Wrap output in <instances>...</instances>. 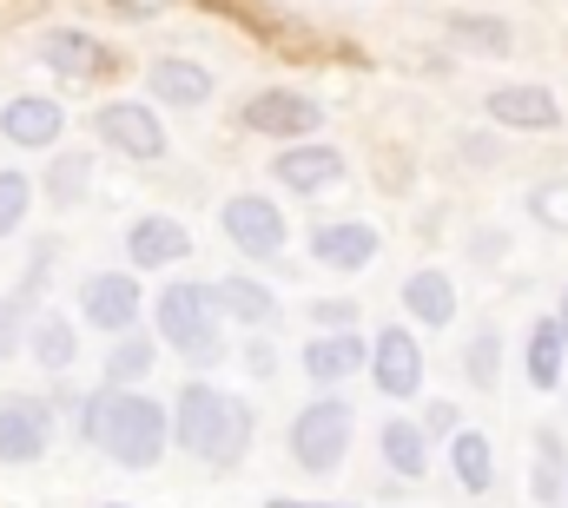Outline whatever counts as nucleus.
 <instances>
[{
  "label": "nucleus",
  "mask_w": 568,
  "mask_h": 508,
  "mask_svg": "<svg viewBox=\"0 0 568 508\" xmlns=\"http://www.w3.org/2000/svg\"><path fill=\"white\" fill-rule=\"evenodd\" d=\"M165 443H179L185 456H199L212 469H239L252 456V403H239L219 383L192 377L179 389V403L165 409Z\"/></svg>",
  "instance_id": "f257e3e1"
},
{
  "label": "nucleus",
  "mask_w": 568,
  "mask_h": 508,
  "mask_svg": "<svg viewBox=\"0 0 568 508\" xmlns=\"http://www.w3.org/2000/svg\"><path fill=\"white\" fill-rule=\"evenodd\" d=\"M80 443H93L106 463L120 469H152L165 456V409L140 396V389H113L100 383L87 403H80Z\"/></svg>",
  "instance_id": "f03ea898"
},
{
  "label": "nucleus",
  "mask_w": 568,
  "mask_h": 508,
  "mask_svg": "<svg viewBox=\"0 0 568 508\" xmlns=\"http://www.w3.org/2000/svg\"><path fill=\"white\" fill-rule=\"evenodd\" d=\"M152 317H159V344L179 350V364H192V370L225 364V311H219L212 284H192V277L165 284Z\"/></svg>",
  "instance_id": "7ed1b4c3"
},
{
  "label": "nucleus",
  "mask_w": 568,
  "mask_h": 508,
  "mask_svg": "<svg viewBox=\"0 0 568 508\" xmlns=\"http://www.w3.org/2000/svg\"><path fill=\"white\" fill-rule=\"evenodd\" d=\"M351 429H357V416H351V403L337 396V389H324L317 403H304L297 416H291V463L297 469H311V476H331L344 456H351Z\"/></svg>",
  "instance_id": "20e7f679"
},
{
  "label": "nucleus",
  "mask_w": 568,
  "mask_h": 508,
  "mask_svg": "<svg viewBox=\"0 0 568 508\" xmlns=\"http://www.w3.org/2000/svg\"><path fill=\"white\" fill-rule=\"evenodd\" d=\"M60 423H53V403L47 396H0V463L7 469H27L53 449Z\"/></svg>",
  "instance_id": "39448f33"
},
{
  "label": "nucleus",
  "mask_w": 568,
  "mask_h": 508,
  "mask_svg": "<svg viewBox=\"0 0 568 508\" xmlns=\"http://www.w3.org/2000/svg\"><path fill=\"white\" fill-rule=\"evenodd\" d=\"M219 232H225L245 257H278L284 245H291V225H284V212L265 192H232L225 212H219Z\"/></svg>",
  "instance_id": "423d86ee"
},
{
  "label": "nucleus",
  "mask_w": 568,
  "mask_h": 508,
  "mask_svg": "<svg viewBox=\"0 0 568 508\" xmlns=\"http://www.w3.org/2000/svg\"><path fill=\"white\" fill-rule=\"evenodd\" d=\"M364 370H371V383H377L390 403H410V396L424 389V350H417V337H410L404 324H384V331L371 337V350H364Z\"/></svg>",
  "instance_id": "0eeeda50"
},
{
  "label": "nucleus",
  "mask_w": 568,
  "mask_h": 508,
  "mask_svg": "<svg viewBox=\"0 0 568 508\" xmlns=\"http://www.w3.org/2000/svg\"><path fill=\"white\" fill-rule=\"evenodd\" d=\"M80 317H87L93 331H106V337L133 331V324H140V277H133V271H93V277L80 284Z\"/></svg>",
  "instance_id": "6e6552de"
},
{
  "label": "nucleus",
  "mask_w": 568,
  "mask_h": 508,
  "mask_svg": "<svg viewBox=\"0 0 568 508\" xmlns=\"http://www.w3.org/2000/svg\"><path fill=\"white\" fill-rule=\"evenodd\" d=\"M93 126L100 139L113 145V152H126V159H165V126H159V113L140 106V100H106L100 113H93Z\"/></svg>",
  "instance_id": "1a4fd4ad"
},
{
  "label": "nucleus",
  "mask_w": 568,
  "mask_h": 508,
  "mask_svg": "<svg viewBox=\"0 0 568 508\" xmlns=\"http://www.w3.org/2000/svg\"><path fill=\"white\" fill-rule=\"evenodd\" d=\"M245 126L291 145V139H311V132L324 126V106H317L311 93H284V87H272V93H258V100L245 106Z\"/></svg>",
  "instance_id": "9d476101"
},
{
  "label": "nucleus",
  "mask_w": 568,
  "mask_h": 508,
  "mask_svg": "<svg viewBox=\"0 0 568 508\" xmlns=\"http://www.w3.org/2000/svg\"><path fill=\"white\" fill-rule=\"evenodd\" d=\"M272 179H278L284 192H324V185H337L344 179V152L337 145H304V139H291L278 152V165H272Z\"/></svg>",
  "instance_id": "9b49d317"
},
{
  "label": "nucleus",
  "mask_w": 568,
  "mask_h": 508,
  "mask_svg": "<svg viewBox=\"0 0 568 508\" xmlns=\"http://www.w3.org/2000/svg\"><path fill=\"white\" fill-rule=\"evenodd\" d=\"M364 337L357 331H317L311 344H304V377L317 383V389H337L344 377H364Z\"/></svg>",
  "instance_id": "f8f14e48"
},
{
  "label": "nucleus",
  "mask_w": 568,
  "mask_h": 508,
  "mask_svg": "<svg viewBox=\"0 0 568 508\" xmlns=\"http://www.w3.org/2000/svg\"><path fill=\"white\" fill-rule=\"evenodd\" d=\"M311 257H317L324 271H364V264L377 257V225H364V219H331V225L311 232Z\"/></svg>",
  "instance_id": "ddd939ff"
},
{
  "label": "nucleus",
  "mask_w": 568,
  "mask_h": 508,
  "mask_svg": "<svg viewBox=\"0 0 568 508\" xmlns=\"http://www.w3.org/2000/svg\"><path fill=\"white\" fill-rule=\"evenodd\" d=\"M185 252H192V232L179 219L145 212V219H133V232H126V264L133 271H165V264H179Z\"/></svg>",
  "instance_id": "4468645a"
},
{
  "label": "nucleus",
  "mask_w": 568,
  "mask_h": 508,
  "mask_svg": "<svg viewBox=\"0 0 568 508\" xmlns=\"http://www.w3.org/2000/svg\"><path fill=\"white\" fill-rule=\"evenodd\" d=\"M0 132H7L13 145H27V152H40V145H53V139L67 132V113H60V100H47V93H20V100L0 106Z\"/></svg>",
  "instance_id": "2eb2a0df"
},
{
  "label": "nucleus",
  "mask_w": 568,
  "mask_h": 508,
  "mask_svg": "<svg viewBox=\"0 0 568 508\" xmlns=\"http://www.w3.org/2000/svg\"><path fill=\"white\" fill-rule=\"evenodd\" d=\"M489 120L516 126V132H549V126H562V106H556L549 87H496L489 93Z\"/></svg>",
  "instance_id": "dca6fc26"
},
{
  "label": "nucleus",
  "mask_w": 568,
  "mask_h": 508,
  "mask_svg": "<svg viewBox=\"0 0 568 508\" xmlns=\"http://www.w3.org/2000/svg\"><path fill=\"white\" fill-rule=\"evenodd\" d=\"M40 60L60 73V80H100L113 60H106V47L93 40V33H80V27H53L47 40H40Z\"/></svg>",
  "instance_id": "f3484780"
},
{
  "label": "nucleus",
  "mask_w": 568,
  "mask_h": 508,
  "mask_svg": "<svg viewBox=\"0 0 568 508\" xmlns=\"http://www.w3.org/2000/svg\"><path fill=\"white\" fill-rule=\"evenodd\" d=\"M212 297H219V311H225L232 324H245V331H272V324H278V291L258 284V277H245V271H232L225 284H212Z\"/></svg>",
  "instance_id": "a211bd4d"
},
{
  "label": "nucleus",
  "mask_w": 568,
  "mask_h": 508,
  "mask_svg": "<svg viewBox=\"0 0 568 508\" xmlns=\"http://www.w3.org/2000/svg\"><path fill=\"white\" fill-rule=\"evenodd\" d=\"M404 311H410L417 324H429V331L456 324V284H449V271H436V264L410 271V277H404Z\"/></svg>",
  "instance_id": "6ab92c4d"
},
{
  "label": "nucleus",
  "mask_w": 568,
  "mask_h": 508,
  "mask_svg": "<svg viewBox=\"0 0 568 508\" xmlns=\"http://www.w3.org/2000/svg\"><path fill=\"white\" fill-rule=\"evenodd\" d=\"M145 80H152V93H159L165 106H179V113H192V106L212 100V73H205L199 60H152Z\"/></svg>",
  "instance_id": "aec40b11"
},
{
  "label": "nucleus",
  "mask_w": 568,
  "mask_h": 508,
  "mask_svg": "<svg viewBox=\"0 0 568 508\" xmlns=\"http://www.w3.org/2000/svg\"><path fill=\"white\" fill-rule=\"evenodd\" d=\"M449 469L469 496H489L496 489V449L483 429H449Z\"/></svg>",
  "instance_id": "412c9836"
},
{
  "label": "nucleus",
  "mask_w": 568,
  "mask_h": 508,
  "mask_svg": "<svg viewBox=\"0 0 568 508\" xmlns=\"http://www.w3.org/2000/svg\"><path fill=\"white\" fill-rule=\"evenodd\" d=\"M377 449H384V463H390L404 482H424V476H429V436H424V423L390 416V423L377 429Z\"/></svg>",
  "instance_id": "4be33fe9"
},
{
  "label": "nucleus",
  "mask_w": 568,
  "mask_h": 508,
  "mask_svg": "<svg viewBox=\"0 0 568 508\" xmlns=\"http://www.w3.org/2000/svg\"><path fill=\"white\" fill-rule=\"evenodd\" d=\"M27 344H33V364L40 370H73V357H80V337H73V324L60 317V311H47V317H33V331H27Z\"/></svg>",
  "instance_id": "5701e85b"
},
{
  "label": "nucleus",
  "mask_w": 568,
  "mask_h": 508,
  "mask_svg": "<svg viewBox=\"0 0 568 508\" xmlns=\"http://www.w3.org/2000/svg\"><path fill=\"white\" fill-rule=\"evenodd\" d=\"M562 489H568V449H562V436L549 429L536 443V482H529V496H536V508H556Z\"/></svg>",
  "instance_id": "b1692460"
},
{
  "label": "nucleus",
  "mask_w": 568,
  "mask_h": 508,
  "mask_svg": "<svg viewBox=\"0 0 568 508\" xmlns=\"http://www.w3.org/2000/svg\"><path fill=\"white\" fill-rule=\"evenodd\" d=\"M562 364H568L562 331H556V317H542V324L529 331V383H536V389H556V383H562Z\"/></svg>",
  "instance_id": "393cba45"
},
{
  "label": "nucleus",
  "mask_w": 568,
  "mask_h": 508,
  "mask_svg": "<svg viewBox=\"0 0 568 508\" xmlns=\"http://www.w3.org/2000/svg\"><path fill=\"white\" fill-rule=\"evenodd\" d=\"M145 370H152V337H145V331H120V344H113V357H106V383H113V389H133Z\"/></svg>",
  "instance_id": "a878e982"
},
{
  "label": "nucleus",
  "mask_w": 568,
  "mask_h": 508,
  "mask_svg": "<svg viewBox=\"0 0 568 508\" xmlns=\"http://www.w3.org/2000/svg\"><path fill=\"white\" fill-rule=\"evenodd\" d=\"M449 33L463 40V47H476V53H509V27L503 20H489V13H449Z\"/></svg>",
  "instance_id": "bb28decb"
},
{
  "label": "nucleus",
  "mask_w": 568,
  "mask_h": 508,
  "mask_svg": "<svg viewBox=\"0 0 568 508\" xmlns=\"http://www.w3.org/2000/svg\"><path fill=\"white\" fill-rule=\"evenodd\" d=\"M463 370L476 389H496V370H503V331H476L469 350H463Z\"/></svg>",
  "instance_id": "cd10ccee"
},
{
  "label": "nucleus",
  "mask_w": 568,
  "mask_h": 508,
  "mask_svg": "<svg viewBox=\"0 0 568 508\" xmlns=\"http://www.w3.org/2000/svg\"><path fill=\"white\" fill-rule=\"evenodd\" d=\"M87 185H93V159H87V152H67V159H53V172H47V192H53V205H73Z\"/></svg>",
  "instance_id": "c85d7f7f"
},
{
  "label": "nucleus",
  "mask_w": 568,
  "mask_h": 508,
  "mask_svg": "<svg viewBox=\"0 0 568 508\" xmlns=\"http://www.w3.org/2000/svg\"><path fill=\"white\" fill-rule=\"evenodd\" d=\"M27 205H33V185H27V172H0V238H13V232H20Z\"/></svg>",
  "instance_id": "c756f323"
},
{
  "label": "nucleus",
  "mask_w": 568,
  "mask_h": 508,
  "mask_svg": "<svg viewBox=\"0 0 568 508\" xmlns=\"http://www.w3.org/2000/svg\"><path fill=\"white\" fill-rule=\"evenodd\" d=\"M311 324H317V331H351V324H357V304H351V297H337V304L324 297V304H311Z\"/></svg>",
  "instance_id": "7c9ffc66"
},
{
  "label": "nucleus",
  "mask_w": 568,
  "mask_h": 508,
  "mask_svg": "<svg viewBox=\"0 0 568 508\" xmlns=\"http://www.w3.org/2000/svg\"><path fill=\"white\" fill-rule=\"evenodd\" d=\"M20 350V304L13 297H0V364Z\"/></svg>",
  "instance_id": "2f4dec72"
},
{
  "label": "nucleus",
  "mask_w": 568,
  "mask_h": 508,
  "mask_svg": "<svg viewBox=\"0 0 568 508\" xmlns=\"http://www.w3.org/2000/svg\"><path fill=\"white\" fill-rule=\"evenodd\" d=\"M443 429H463V409L456 403H429L424 409V436H443Z\"/></svg>",
  "instance_id": "473e14b6"
},
{
  "label": "nucleus",
  "mask_w": 568,
  "mask_h": 508,
  "mask_svg": "<svg viewBox=\"0 0 568 508\" xmlns=\"http://www.w3.org/2000/svg\"><path fill=\"white\" fill-rule=\"evenodd\" d=\"M245 370H252V377H272V370H278V357H272V344H265V337L245 350Z\"/></svg>",
  "instance_id": "72a5a7b5"
},
{
  "label": "nucleus",
  "mask_w": 568,
  "mask_h": 508,
  "mask_svg": "<svg viewBox=\"0 0 568 508\" xmlns=\"http://www.w3.org/2000/svg\"><path fill=\"white\" fill-rule=\"evenodd\" d=\"M265 508H337V502H284V496H272Z\"/></svg>",
  "instance_id": "f704fd0d"
},
{
  "label": "nucleus",
  "mask_w": 568,
  "mask_h": 508,
  "mask_svg": "<svg viewBox=\"0 0 568 508\" xmlns=\"http://www.w3.org/2000/svg\"><path fill=\"white\" fill-rule=\"evenodd\" d=\"M556 331H562V350H568V291H562V311H556Z\"/></svg>",
  "instance_id": "c9c22d12"
},
{
  "label": "nucleus",
  "mask_w": 568,
  "mask_h": 508,
  "mask_svg": "<svg viewBox=\"0 0 568 508\" xmlns=\"http://www.w3.org/2000/svg\"><path fill=\"white\" fill-rule=\"evenodd\" d=\"M106 508H126V502H106Z\"/></svg>",
  "instance_id": "e433bc0d"
},
{
  "label": "nucleus",
  "mask_w": 568,
  "mask_h": 508,
  "mask_svg": "<svg viewBox=\"0 0 568 508\" xmlns=\"http://www.w3.org/2000/svg\"><path fill=\"white\" fill-rule=\"evenodd\" d=\"M562 502H568V489H562Z\"/></svg>",
  "instance_id": "4c0bfd02"
}]
</instances>
